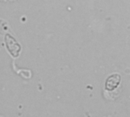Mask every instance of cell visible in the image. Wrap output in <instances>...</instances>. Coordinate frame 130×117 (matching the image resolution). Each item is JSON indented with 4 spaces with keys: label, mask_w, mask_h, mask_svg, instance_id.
<instances>
[{
    "label": "cell",
    "mask_w": 130,
    "mask_h": 117,
    "mask_svg": "<svg viewBox=\"0 0 130 117\" xmlns=\"http://www.w3.org/2000/svg\"><path fill=\"white\" fill-rule=\"evenodd\" d=\"M0 1H3V2H14L15 0H0Z\"/></svg>",
    "instance_id": "obj_2"
},
{
    "label": "cell",
    "mask_w": 130,
    "mask_h": 117,
    "mask_svg": "<svg viewBox=\"0 0 130 117\" xmlns=\"http://www.w3.org/2000/svg\"><path fill=\"white\" fill-rule=\"evenodd\" d=\"M121 77L120 75L118 74H114L110 75L106 80L105 83V88L106 90L112 91L116 88H117L120 83Z\"/></svg>",
    "instance_id": "obj_1"
}]
</instances>
